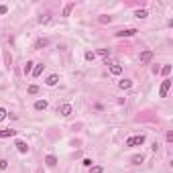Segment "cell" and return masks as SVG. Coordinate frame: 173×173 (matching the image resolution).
Returning <instances> with one entry per match:
<instances>
[{"label": "cell", "mask_w": 173, "mask_h": 173, "mask_svg": "<svg viewBox=\"0 0 173 173\" xmlns=\"http://www.w3.org/2000/svg\"><path fill=\"white\" fill-rule=\"evenodd\" d=\"M145 134H137V137H130L126 138V143H124V147H138V145H143L145 143Z\"/></svg>", "instance_id": "cell-1"}, {"label": "cell", "mask_w": 173, "mask_h": 173, "mask_svg": "<svg viewBox=\"0 0 173 173\" xmlns=\"http://www.w3.org/2000/svg\"><path fill=\"white\" fill-rule=\"evenodd\" d=\"M134 16H137V19H147L149 12H147V10H137V12H134Z\"/></svg>", "instance_id": "cell-16"}, {"label": "cell", "mask_w": 173, "mask_h": 173, "mask_svg": "<svg viewBox=\"0 0 173 173\" xmlns=\"http://www.w3.org/2000/svg\"><path fill=\"white\" fill-rule=\"evenodd\" d=\"M6 116H8V112H6V110H4V108H0V120H4V118H6Z\"/></svg>", "instance_id": "cell-29"}, {"label": "cell", "mask_w": 173, "mask_h": 173, "mask_svg": "<svg viewBox=\"0 0 173 173\" xmlns=\"http://www.w3.org/2000/svg\"><path fill=\"white\" fill-rule=\"evenodd\" d=\"M51 16L49 15H45V16H39V25H45V23H49Z\"/></svg>", "instance_id": "cell-25"}, {"label": "cell", "mask_w": 173, "mask_h": 173, "mask_svg": "<svg viewBox=\"0 0 173 173\" xmlns=\"http://www.w3.org/2000/svg\"><path fill=\"white\" fill-rule=\"evenodd\" d=\"M43 67H45V65H35V67H33V75H35V78H39V75L43 74Z\"/></svg>", "instance_id": "cell-15"}, {"label": "cell", "mask_w": 173, "mask_h": 173, "mask_svg": "<svg viewBox=\"0 0 173 173\" xmlns=\"http://www.w3.org/2000/svg\"><path fill=\"white\" fill-rule=\"evenodd\" d=\"M143 161H145V157H143V155H134V157H133V163H134V165H141Z\"/></svg>", "instance_id": "cell-17"}, {"label": "cell", "mask_w": 173, "mask_h": 173, "mask_svg": "<svg viewBox=\"0 0 173 173\" xmlns=\"http://www.w3.org/2000/svg\"><path fill=\"white\" fill-rule=\"evenodd\" d=\"M110 74H112V75H120V74H122V65L112 63V65H110Z\"/></svg>", "instance_id": "cell-7"}, {"label": "cell", "mask_w": 173, "mask_h": 173, "mask_svg": "<svg viewBox=\"0 0 173 173\" xmlns=\"http://www.w3.org/2000/svg\"><path fill=\"white\" fill-rule=\"evenodd\" d=\"M90 171H92V173H102L104 169L100 167V165H92V167H90Z\"/></svg>", "instance_id": "cell-24"}, {"label": "cell", "mask_w": 173, "mask_h": 173, "mask_svg": "<svg viewBox=\"0 0 173 173\" xmlns=\"http://www.w3.org/2000/svg\"><path fill=\"white\" fill-rule=\"evenodd\" d=\"M57 112H59L61 116H69V114L74 112V108H71V104H63V106H59V108H57Z\"/></svg>", "instance_id": "cell-3"}, {"label": "cell", "mask_w": 173, "mask_h": 173, "mask_svg": "<svg viewBox=\"0 0 173 173\" xmlns=\"http://www.w3.org/2000/svg\"><path fill=\"white\" fill-rule=\"evenodd\" d=\"M84 57H86L88 61H94V59H96V53H94V51H88V53H86Z\"/></svg>", "instance_id": "cell-22"}, {"label": "cell", "mask_w": 173, "mask_h": 173, "mask_svg": "<svg viewBox=\"0 0 173 173\" xmlns=\"http://www.w3.org/2000/svg\"><path fill=\"white\" fill-rule=\"evenodd\" d=\"M137 33H138L137 29H124V31H118V33H116V37H134Z\"/></svg>", "instance_id": "cell-4"}, {"label": "cell", "mask_w": 173, "mask_h": 173, "mask_svg": "<svg viewBox=\"0 0 173 173\" xmlns=\"http://www.w3.org/2000/svg\"><path fill=\"white\" fill-rule=\"evenodd\" d=\"M33 61H27V63H25V67H23V74H25V75H29V74H33Z\"/></svg>", "instance_id": "cell-11"}, {"label": "cell", "mask_w": 173, "mask_h": 173, "mask_svg": "<svg viewBox=\"0 0 173 173\" xmlns=\"http://www.w3.org/2000/svg\"><path fill=\"white\" fill-rule=\"evenodd\" d=\"M98 55H102L104 59L108 61V55H110V49H100V51H98Z\"/></svg>", "instance_id": "cell-21"}, {"label": "cell", "mask_w": 173, "mask_h": 173, "mask_svg": "<svg viewBox=\"0 0 173 173\" xmlns=\"http://www.w3.org/2000/svg\"><path fill=\"white\" fill-rule=\"evenodd\" d=\"M45 163H47V167H55V165H57V157H55V155H47V157H45Z\"/></svg>", "instance_id": "cell-6"}, {"label": "cell", "mask_w": 173, "mask_h": 173, "mask_svg": "<svg viewBox=\"0 0 173 173\" xmlns=\"http://www.w3.org/2000/svg\"><path fill=\"white\" fill-rule=\"evenodd\" d=\"M57 82H59V78L53 74V75H49V78H47V82H45V84H47V86H55Z\"/></svg>", "instance_id": "cell-14"}, {"label": "cell", "mask_w": 173, "mask_h": 173, "mask_svg": "<svg viewBox=\"0 0 173 173\" xmlns=\"http://www.w3.org/2000/svg\"><path fill=\"white\" fill-rule=\"evenodd\" d=\"M92 163H94L92 159H84V167H92Z\"/></svg>", "instance_id": "cell-30"}, {"label": "cell", "mask_w": 173, "mask_h": 173, "mask_svg": "<svg viewBox=\"0 0 173 173\" xmlns=\"http://www.w3.org/2000/svg\"><path fill=\"white\" fill-rule=\"evenodd\" d=\"M100 23H102V25H106V23H110V20H112V16H106V15H102V16H100Z\"/></svg>", "instance_id": "cell-23"}, {"label": "cell", "mask_w": 173, "mask_h": 173, "mask_svg": "<svg viewBox=\"0 0 173 173\" xmlns=\"http://www.w3.org/2000/svg\"><path fill=\"white\" fill-rule=\"evenodd\" d=\"M16 149H19V153H23V155H25L27 151H29V147H27V143H25V141H16Z\"/></svg>", "instance_id": "cell-9"}, {"label": "cell", "mask_w": 173, "mask_h": 173, "mask_svg": "<svg viewBox=\"0 0 173 173\" xmlns=\"http://www.w3.org/2000/svg\"><path fill=\"white\" fill-rule=\"evenodd\" d=\"M130 86H133V79H120V82H118V88L120 90H129Z\"/></svg>", "instance_id": "cell-8"}, {"label": "cell", "mask_w": 173, "mask_h": 173, "mask_svg": "<svg viewBox=\"0 0 173 173\" xmlns=\"http://www.w3.org/2000/svg\"><path fill=\"white\" fill-rule=\"evenodd\" d=\"M4 61H6V67H10V63H12V57H10L6 51H4Z\"/></svg>", "instance_id": "cell-26"}, {"label": "cell", "mask_w": 173, "mask_h": 173, "mask_svg": "<svg viewBox=\"0 0 173 173\" xmlns=\"http://www.w3.org/2000/svg\"><path fill=\"white\" fill-rule=\"evenodd\" d=\"M8 167V161L6 159H0V169H6Z\"/></svg>", "instance_id": "cell-27"}, {"label": "cell", "mask_w": 173, "mask_h": 173, "mask_svg": "<svg viewBox=\"0 0 173 173\" xmlns=\"http://www.w3.org/2000/svg\"><path fill=\"white\" fill-rule=\"evenodd\" d=\"M74 2H69V4L67 6H65V8H63V16H69V12H71V8H74Z\"/></svg>", "instance_id": "cell-18"}, {"label": "cell", "mask_w": 173, "mask_h": 173, "mask_svg": "<svg viewBox=\"0 0 173 173\" xmlns=\"http://www.w3.org/2000/svg\"><path fill=\"white\" fill-rule=\"evenodd\" d=\"M159 71H161L163 75H169V74H171V65H163V67L159 69Z\"/></svg>", "instance_id": "cell-19"}, {"label": "cell", "mask_w": 173, "mask_h": 173, "mask_svg": "<svg viewBox=\"0 0 173 173\" xmlns=\"http://www.w3.org/2000/svg\"><path fill=\"white\" fill-rule=\"evenodd\" d=\"M8 12V6L6 4H0V15H6Z\"/></svg>", "instance_id": "cell-28"}, {"label": "cell", "mask_w": 173, "mask_h": 173, "mask_svg": "<svg viewBox=\"0 0 173 173\" xmlns=\"http://www.w3.org/2000/svg\"><path fill=\"white\" fill-rule=\"evenodd\" d=\"M169 88H171V79H163V82H161V88H159V96H161V98H167Z\"/></svg>", "instance_id": "cell-2"}, {"label": "cell", "mask_w": 173, "mask_h": 173, "mask_svg": "<svg viewBox=\"0 0 173 173\" xmlns=\"http://www.w3.org/2000/svg\"><path fill=\"white\" fill-rule=\"evenodd\" d=\"M37 92H39V86L31 84V86H29V94H31V96H35V94H37Z\"/></svg>", "instance_id": "cell-20"}, {"label": "cell", "mask_w": 173, "mask_h": 173, "mask_svg": "<svg viewBox=\"0 0 173 173\" xmlns=\"http://www.w3.org/2000/svg\"><path fill=\"white\" fill-rule=\"evenodd\" d=\"M151 59H153V51H143L141 53V63H149Z\"/></svg>", "instance_id": "cell-5"}, {"label": "cell", "mask_w": 173, "mask_h": 173, "mask_svg": "<svg viewBox=\"0 0 173 173\" xmlns=\"http://www.w3.org/2000/svg\"><path fill=\"white\" fill-rule=\"evenodd\" d=\"M47 45H49L47 39H39L37 43H35V49H43V47H47Z\"/></svg>", "instance_id": "cell-13"}, {"label": "cell", "mask_w": 173, "mask_h": 173, "mask_svg": "<svg viewBox=\"0 0 173 173\" xmlns=\"http://www.w3.org/2000/svg\"><path fill=\"white\" fill-rule=\"evenodd\" d=\"M35 110H47V102L45 100H37L35 102Z\"/></svg>", "instance_id": "cell-12"}, {"label": "cell", "mask_w": 173, "mask_h": 173, "mask_svg": "<svg viewBox=\"0 0 173 173\" xmlns=\"http://www.w3.org/2000/svg\"><path fill=\"white\" fill-rule=\"evenodd\" d=\"M15 134H16V130H12V129L0 130V138H8V137H15Z\"/></svg>", "instance_id": "cell-10"}]
</instances>
